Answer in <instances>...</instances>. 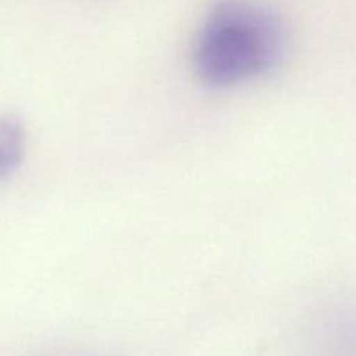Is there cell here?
Listing matches in <instances>:
<instances>
[{
	"mask_svg": "<svg viewBox=\"0 0 356 356\" xmlns=\"http://www.w3.org/2000/svg\"><path fill=\"white\" fill-rule=\"evenodd\" d=\"M289 33L280 14L261 0H218L195 33L193 68L214 89L256 82L280 66Z\"/></svg>",
	"mask_w": 356,
	"mask_h": 356,
	"instance_id": "1",
	"label": "cell"
},
{
	"mask_svg": "<svg viewBox=\"0 0 356 356\" xmlns=\"http://www.w3.org/2000/svg\"><path fill=\"white\" fill-rule=\"evenodd\" d=\"M24 155V132L14 118H0V179L9 177L19 167Z\"/></svg>",
	"mask_w": 356,
	"mask_h": 356,
	"instance_id": "2",
	"label": "cell"
}]
</instances>
